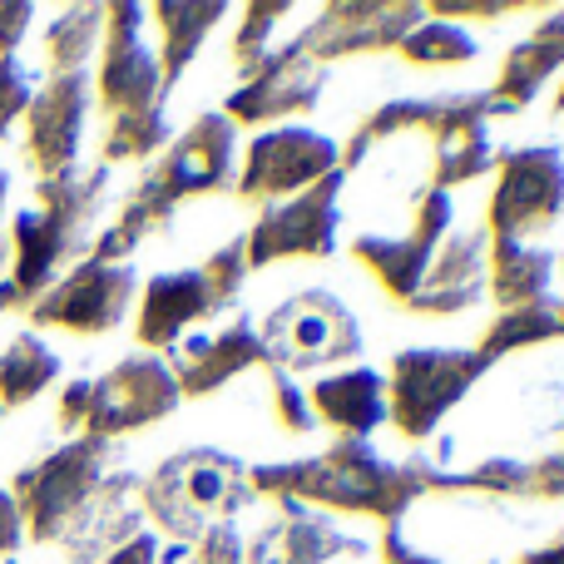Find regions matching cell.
Instances as JSON below:
<instances>
[{
    "label": "cell",
    "instance_id": "1",
    "mask_svg": "<svg viewBox=\"0 0 564 564\" xmlns=\"http://www.w3.org/2000/svg\"><path fill=\"white\" fill-rule=\"evenodd\" d=\"M253 486L273 500H322L341 510H367L397 525L411 500L431 486H456L436 466H391L367 441H337L327 456H312L302 466H268L253 470Z\"/></svg>",
    "mask_w": 564,
    "mask_h": 564
},
{
    "label": "cell",
    "instance_id": "2",
    "mask_svg": "<svg viewBox=\"0 0 564 564\" xmlns=\"http://www.w3.org/2000/svg\"><path fill=\"white\" fill-rule=\"evenodd\" d=\"M139 500L169 535H178V545H194L204 530L224 525L248 506V470L228 451H184L139 480Z\"/></svg>",
    "mask_w": 564,
    "mask_h": 564
},
{
    "label": "cell",
    "instance_id": "3",
    "mask_svg": "<svg viewBox=\"0 0 564 564\" xmlns=\"http://www.w3.org/2000/svg\"><path fill=\"white\" fill-rule=\"evenodd\" d=\"M490 367L486 351L456 347H416L401 351L387 381V421H397L411 441H426L456 401L470 397L480 371Z\"/></svg>",
    "mask_w": 564,
    "mask_h": 564
},
{
    "label": "cell",
    "instance_id": "4",
    "mask_svg": "<svg viewBox=\"0 0 564 564\" xmlns=\"http://www.w3.org/2000/svg\"><path fill=\"white\" fill-rule=\"evenodd\" d=\"M109 441L99 436H79L69 446H59L55 456H45L40 466H30L25 476L15 480V506L25 516V535L35 540H65L69 525L79 520V510L89 506V496L99 490Z\"/></svg>",
    "mask_w": 564,
    "mask_h": 564
},
{
    "label": "cell",
    "instance_id": "5",
    "mask_svg": "<svg viewBox=\"0 0 564 564\" xmlns=\"http://www.w3.org/2000/svg\"><path fill=\"white\" fill-rule=\"evenodd\" d=\"M263 341V361L282 377L292 371H312V367H332V361H351L361 351V327L341 297L332 292H302L288 297L273 317L258 332Z\"/></svg>",
    "mask_w": 564,
    "mask_h": 564
},
{
    "label": "cell",
    "instance_id": "6",
    "mask_svg": "<svg viewBox=\"0 0 564 564\" xmlns=\"http://www.w3.org/2000/svg\"><path fill=\"white\" fill-rule=\"evenodd\" d=\"M564 214V154L555 144L516 149L500 159V184L490 198V238L530 243Z\"/></svg>",
    "mask_w": 564,
    "mask_h": 564
},
{
    "label": "cell",
    "instance_id": "7",
    "mask_svg": "<svg viewBox=\"0 0 564 564\" xmlns=\"http://www.w3.org/2000/svg\"><path fill=\"white\" fill-rule=\"evenodd\" d=\"M341 184L347 174H327L312 188L292 198H278V204L263 208L253 228L243 234L248 243V268H263L273 258H327L337 248V204H341Z\"/></svg>",
    "mask_w": 564,
    "mask_h": 564
},
{
    "label": "cell",
    "instance_id": "8",
    "mask_svg": "<svg viewBox=\"0 0 564 564\" xmlns=\"http://www.w3.org/2000/svg\"><path fill=\"white\" fill-rule=\"evenodd\" d=\"M178 401H184V391H178V377L169 371V361L154 357V351H139V357L119 361L109 377L89 381L85 426H89V436L109 441V436H119V431L164 421Z\"/></svg>",
    "mask_w": 564,
    "mask_h": 564
},
{
    "label": "cell",
    "instance_id": "9",
    "mask_svg": "<svg viewBox=\"0 0 564 564\" xmlns=\"http://www.w3.org/2000/svg\"><path fill=\"white\" fill-rule=\"evenodd\" d=\"M134 268L129 263H85L65 273L55 288H45L30 307L40 327H65V332H109L124 322L129 302H134Z\"/></svg>",
    "mask_w": 564,
    "mask_h": 564
},
{
    "label": "cell",
    "instance_id": "10",
    "mask_svg": "<svg viewBox=\"0 0 564 564\" xmlns=\"http://www.w3.org/2000/svg\"><path fill=\"white\" fill-rule=\"evenodd\" d=\"M341 169V149L332 144L327 134H312V129L282 124L268 129L253 149H248L243 164V184L238 194L243 198H263V204H278V198H292L302 188H312L317 178L337 174Z\"/></svg>",
    "mask_w": 564,
    "mask_h": 564
},
{
    "label": "cell",
    "instance_id": "11",
    "mask_svg": "<svg viewBox=\"0 0 564 564\" xmlns=\"http://www.w3.org/2000/svg\"><path fill=\"white\" fill-rule=\"evenodd\" d=\"M85 119H89V75L75 69V75H50L45 85L35 89L25 109L30 124V164H35L40 178H59L75 174L79 159V139H85Z\"/></svg>",
    "mask_w": 564,
    "mask_h": 564
},
{
    "label": "cell",
    "instance_id": "12",
    "mask_svg": "<svg viewBox=\"0 0 564 564\" xmlns=\"http://www.w3.org/2000/svg\"><path fill=\"white\" fill-rule=\"evenodd\" d=\"M149 10L139 6H105V59H99V99H105L109 119L134 115V109L164 105V75L149 45L139 40V20Z\"/></svg>",
    "mask_w": 564,
    "mask_h": 564
},
{
    "label": "cell",
    "instance_id": "13",
    "mask_svg": "<svg viewBox=\"0 0 564 564\" xmlns=\"http://www.w3.org/2000/svg\"><path fill=\"white\" fill-rule=\"evenodd\" d=\"M421 129L431 134V174L441 194L496 169L486 99H431L421 105Z\"/></svg>",
    "mask_w": 564,
    "mask_h": 564
},
{
    "label": "cell",
    "instance_id": "14",
    "mask_svg": "<svg viewBox=\"0 0 564 564\" xmlns=\"http://www.w3.org/2000/svg\"><path fill=\"white\" fill-rule=\"evenodd\" d=\"M327 75H332L327 65L307 59L288 40V45L273 50V55L253 69V75H243L238 95L228 99V119H234V124H258V119H282V115H292V109L302 115V109H312L322 99Z\"/></svg>",
    "mask_w": 564,
    "mask_h": 564
},
{
    "label": "cell",
    "instance_id": "15",
    "mask_svg": "<svg viewBox=\"0 0 564 564\" xmlns=\"http://www.w3.org/2000/svg\"><path fill=\"white\" fill-rule=\"evenodd\" d=\"M426 20L421 6H332L322 10L317 25H307L292 45L317 65H332L341 55H361V50H391Z\"/></svg>",
    "mask_w": 564,
    "mask_h": 564
},
{
    "label": "cell",
    "instance_id": "16",
    "mask_svg": "<svg viewBox=\"0 0 564 564\" xmlns=\"http://www.w3.org/2000/svg\"><path fill=\"white\" fill-rule=\"evenodd\" d=\"M446 228H451V194L426 188V198H421V208H416L406 234L401 238H371V234L357 238V258L387 282V292H397V297L411 302V292L421 288L431 258H436L441 238H446Z\"/></svg>",
    "mask_w": 564,
    "mask_h": 564
},
{
    "label": "cell",
    "instance_id": "17",
    "mask_svg": "<svg viewBox=\"0 0 564 564\" xmlns=\"http://www.w3.org/2000/svg\"><path fill=\"white\" fill-rule=\"evenodd\" d=\"M164 361L178 377V391H184V397H204V391L224 387L228 377L248 371L253 361H263V341H258L253 322L234 317L218 332H184V337L164 351Z\"/></svg>",
    "mask_w": 564,
    "mask_h": 564
},
{
    "label": "cell",
    "instance_id": "18",
    "mask_svg": "<svg viewBox=\"0 0 564 564\" xmlns=\"http://www.w3.org/2000/svg\"><path fill=\"white\" fill-rule=\"evenodd\" d=\"M490 288V234H456L441 238L436 258H431L421 288L411 292V307L421 312H466L486 297Z\"/></svg>",
    "mask_w": 564,
    "mask_h": 564
},
{
    "label": "cell",
    "instance_id": "19",
    "mask_svg": "<svg viewBox=\"0 0 564 564\" xmlns=\"http://www.w3.org/2000/svg\"><path fill=\"white\" fill-rule=\"evenodd\" d=\"M248 564H327L337 555H367V545L341 535L332 520L312 516L297 500H278V520L263 535L243 540Z\"/></svg>",
    "mask_w": 564,
    "mask_h": 564
},
{
    "label": "cell",
    "instance_id": "20",
    "mask_svg": "<svg viewBox=\"0 0 564 564\" xmlns=\"http://www.w3.org/2000/svg\"><path fill=\"white\" fill-rule=\"evenodd\" d=\"M208 312H214V297H208V282L198 268L159 273L144 288V302H139V341L154 351H169L194 322H204Z\"/></svg>",
    "mask_w": 564,
    "mask_h": 564
},
{
    "label": "cell",
    "instance_id": "21",
    "mask_svg": "<svg viewBox=\"0 0 564 564\" xmlns=\"http://www.w3.org/2000/svg\"><path fill=\"white\" fill-rule=\"evenodd\" d=\"M307 401L317 411V421H332L337 431H347V441H367L387 421V377L377 367L332 371L312 387Z\"/></svg>",
    "mask_w": 564,
    "mask_h": 564
},
{
    "label": "cell",
    "instance_id": "22",
    "mask_svg": "<svg viewBox=\"0 0 564 564\" xmlns=\"http://www.w3.org/2000/svg\"><path fill=\"white\" fill-rule=\"evenodd\" d=\"M560 65H564V15L535 25V35L520 40V45L510 50V59H506V69H500L496 89L486 95V115H490V109L510 115V109H520L525 99H535V89L545 85Z\"/></svg>",
    "mask_w": 564,
    "mask_h": 564
},
{
    "label": "cell",
    "instance_id": "23",
    "mask_svg": "<svg viewBox=\"0 0 564 564\" xmlns=\"http://www.w3.org/2000/svg\"><path fill=\"white\" fill-rule=\"evenodd\" d=\"M550 282H555V258L545 248L490 238V292L506 312L550 302Z\"/></svg>",
    "mask_w": 564,
    "mask_h": 564
},
{
    "label": "cell",
    "instance_id": "24",
    "mask_svg": "<svg viewBox=\"0 0 564 564\" xmlns=\"http://www.w3.org/2000/svg\"><path fill=\"white\" fill-rule=\"evenodd\" d=\"M159 20H164V55H159V75H164V89L178 85V75H184L188 65H194L198 45L208 40V30L218 25V20L228 15L224 6H159L154 10Z\"/></svg>",
    "mask_w": 564,
    "mask_h": 564
},
{
    "label": "cell",
    "instance_id": "25",
    "mask_svg": "<svg viewBox=\"0 0 564 564\" xmlns=\"http://www.w3.org/2000/svg\"><path fill=\"white\" fill-rule=\"evenodd\" d=\"M55 377H59V357L35 332H25V337H15L0 351V406H25V401H35Z\"/></svg>",
    "mask_w": 564,
    "mask_h": 564
},
{
    "label": "cell",
    "instance_id": "26",
    "mask_svg": "<svg viewBox=\"0 0 564 564\" xmlns=\"http://www.w3.org/2000/svg\"><path fill=\"white\" fill-rule=\"evenodd\" d=\"M105 40V6H75L45 30V55L50 75H75L89 65V55Z\"/></svg>",
    "mask_w": 564,
    "mask_h": 564
},
{
    "label": "cell",
    "instance_id": "27",
    "mask_svg": "<svg viewBox=\"0 0 564 564\" xmlns=\"http://www.w3.org/2000/svg\"><path fill=\"white\" fill-rule=\"evenodd\" d=\"M560 337V302H535V307H516V312H500V322L486 332V357H506V351H520V347H535V341H550Z\"/></svg>",
    "mask_w": 564,
    "mask_h": 564
},
{
    "label": "cell",
    "instance_id": "28",
    "mask_svg": "<svg viewBox=\"0 0 564 564\" xmlns=\"http://www.w3.org/2000/svg\"><path fill=\"white\" fill-rule=\"evenodd\" d=\"M159 144H169V115L164 105L134 109V115H115L105 134V169L124 164V159H149Z\"/></svg>",
    "mask_w": 564,
    "mask_h": 564
},
{
    "label": "cell",
    "instance_id": "29",
    "mask_svg": "<svg viewBox=\"0 0 564 564\" xmlns=\"http://www.w3.org/2000/svg\"><path fill=\"white\" fill-rule=\"evenodd\" d=\"M401 55L416 59V65H460V59L476 55V40L466 35V25H446V20H421L406 40H401Z\"/></svg>",
    "mask_w": 564,
    "mask_h": 564
},
{
    "label": "cell",
    "instance_id": "30",
    "mask_svg": "<svg viewBox=\"0 0 564 564\" xmlns=\"http://www.w3.org/2000/svg\"><path fill=\"white\" fill-rule=\"evenodd\" d=\"M208 282V297H214V312H228L238 307V297H243V282H248V243L243 238H234V243H224L214 258H208V268H198Z\"/></svg>",
    "mask_w": 564,
    "mask_h": 564
},
{
    "label": "cell",
    "instance_id": "31",
    "mask_svg": "<svg viewBox=\"0 0 564 564\" xmlns=\"http://www.w3.org/2000/svg\"><path fill=\"white\" fill-rule=\"evenodd\" d=\"M278 20H292V6H248V20L234 40V55H238V69H243V75H253V69L268 59Z\"/></svg>",
    "mask_w": 564,
    "mask_h": 564
},
{
    "label": "cell",
    "instance_id": "32",
    "mask_svg": "<svg viewBox=\"0 0 564 564\" xmlns=\"http://www.w3.org/2000/svg\"><path fill=\"white\" fill-rule=\"evenodd\" d=\"M30 99H35V75L20 59H0V139L25 119Z\"/></svg>",
    "mask_w": 564,
    "mask_h": 564
},
{
    "label": "cell",
    "instance_id": "33",
    "mask_svg": "<svg viewBox=\"0 0 564 564\" xmlns=\"http://www.w3.org/2000/svg\"><path fill=\"white\" fill-rule=\"evenodd\" d=\"M188 564H248L243 535H238L234 520H224V525L204 530V535L194 540V560H188Z\"/></svg>",
    "mask_w": 564,
    "mask_h": 564
},
{
    "label": "cell",
    "instance_id": "34",
    "mask_svg": "<svg viewBox=\"0 0 564 564\" xmlns=\"http://www.w3.org/2000/svg\"><path fill=\"white\" fill-rule=\"evenodd\" d=\"M273 401H278V416L288 431H312L317 426V416H312V401L297 391V381L282 377V371H273Z\"/></svg>",
    "mask_w": 564,
    "mask_h": 564
},
{
    "label": "cell",
    "instance_id": "35",
    "mask_svg": "<svg viewBox=\"0 0 564 564\" xmlns=\"http://www.w3.org/2000/svg\"><path fill=\"white\" fill-rule=\"evenodd\" d=\"M381 555H387V564H456V560H441V555H431V550L411 545L406 530H401V525H387V540H381ZM490 564H500V560H490Z\"/></svg>",
    "mask_w": 564,
    "mask_h": 564
},
{
    "label": "cell",
    "instance_id": "36",
    "mask_svg": "<svg viewBox=\"0 0 564 564\" xmlns=\"http://www.w3.org/2000/svg\"><path fill=\"white\" fill-rule=\"evenodd\" d=\"M20 545H25V516H20L15 496L0 490V560H10Z\"/></svg>",
    "mask_w": 564,
    "mask_h": 564
},
{
    "label": "cell",
    "instance_id": "37",
    "mask_svg": "<svg viewBox=\"0 0 564 564\" xmlns=\"http://www.w3.org/2000/svg\"><path fill=\"white\" fill-rule=\"evenodd\" d=\"M30 15H35L30 6H0V59H15L20 40H25Z\"/></svg>",
    "mask_w": 564,
    "mask_h": 564
},
{
    "label": "cell",
    "instance_id": "38",
    "mask_svg": "<svg viewBox=\"0 0 564 564\" xmlns=\"http://www.w3.org/2000/svg\"><path fill=\"white\" fill-rule=\"evenodd\" d=\"M105 564H159V535L139 530V535H129L119 550H109Z\"/></svg>",
    "mask_w": 564,
    "mask_h": 564
},
{
    "label": "cell",
    "instance_id": "39",
    "mask_svg": "<svg viewBox=\"0 0 564 564\" xmlns=\"http://www.w3.org/2000/svg\"><path fill=\"white\" fill-rule=\"evenodd\" d=\"M85 411H89V381H69L65 397H59V426H85Z\"/></svg>",
    "mask_w": 564,
    "mask_h": 564
},
{
    "label": "cell",
    "instance_id": "40",
    "mask_svg": "<svg viewBox=\"0 0 564 564\" xmlns=\"http://www.w3.org/2000/svg\"><path fill=\"white\" fill-rule=\"evenodd\" d=\"M520 564H564V540H560V545H545V550H535V555H525Z\"/></svg>",
    "mask_w": 564,
    "mask_h": 564
},
{
    "label": "cell",
    "instance_id": "41",
    "mask_svg": "<svg viewBox=\"0 0 564 564\" xmlns=\"http://www.w3.org/2000/svg\"><path fill=\"white\" fill-rule=\"evenodd\" d=\"M6 198H10V174L0 169V214H6Z\"/></svg>",
    "mask_w": 564,
    "mask_h": 564
},
{
    "label": "cell",
    "instance_id": "42",
    "mask_svg": "<svg viewBox=\"0 0 564 564\" xmlns=\"http://www.w3.org/2000/svg\"><path fill=\"white\" fill-rule=\"evenodd\" d=\"M560 109H564V89H560Z\"/></svg>",
    "mask_w": 564,
    "mask_h": 564
},
{
    "label": "cell",
    "instance_id": "43",
    "mask_svg": "<svg viewBox=\"0 0 564 564\" xmlns=\"http://www.w3.org/2000/svg\"><path fill=\"white\" fill-rule=\"evenodd\" d=\"M0 411H6V406H0Z\"/></svg>",
    "mask_w": 564,
    "mask_h": 564
}]
</instances>
